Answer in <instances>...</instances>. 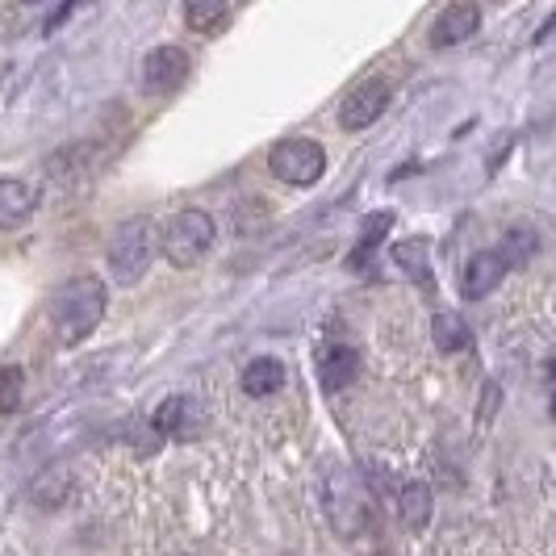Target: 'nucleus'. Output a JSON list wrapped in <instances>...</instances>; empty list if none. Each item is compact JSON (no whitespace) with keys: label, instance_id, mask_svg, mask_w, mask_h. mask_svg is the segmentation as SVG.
Segmentation results:
<instances>
[{"label":"nucleus","instance_id":"423d86ee","mask_svg":"<svg viewBox=\"0 0 556 556\" xmlns=\"http://www.w3.org/2000/svg\"><path fill=\"white\" fill-rule=\"evenodd\" d=\"M189 72H193V63L180 47H155L151 55L142 59V84H147V92H160V97L176 92L180 84L189 80Z\"/></svg>","mask_w":556,"mask_h":556},{"label":"nucleus","instance_id":"6ab92c4d","mask_svg":"<svg viewBox=\"0 0 556 556\" xmlns=\"http://www.w3.org/2000/svg\"><path fill=\"white\" fill-rule=\"evenodd\" d=\"M498 255L506 260V268H523L531 255H535V235H531V230H510V235L502 239Z\"/></svg>","mask_w":556,"mask_h":556},{"label":"nucleus","instance_id":"7ed1b4c3","mask_svg":"<svg viewBox=\"0 0 556 556\" xmlns=\"http://www.w3.org/2000/svg\"><path fill=\"white\" fill-rule=\"evenodd\" d=\"M214 239H218L214 218L193 205V210H180V214L164 226L160 248H164V260L172 264V268H197V264L210 255Z\"/></svg>","mask_w":556,"mask_h":556},{"label":"nucleus","instance_id":"f257e3e1","mask_svg":"<svg viewBox=\"0 0 556 556\" xmlns=\"http://www.w3.org/2000/svg\"><path fill=\"white\" fill-rule=\"evenodd\" d=\"M105 306H110V289H105V280L92 277V273L59 285L55 293H51V306H47L55 339L63 348H80L84 339L101 327Z\"/></svg>","mask_w":556,"mask_h":556},{"label":"nucleus","instance_id":"f03ea898","mask_svg":"<svg viewBox=\"0 0 556 556\" xmlns=\"http://www.w3.org/2000/svg\"><path fill=\"white\" fill-rule=\"evenodd\" d=\"M160 235L164 230L151 218H130V223L117 226L110 239V255H105L110 277L117 285H139L151 268V260H155V251H160Z\"/></svg>","mask_w":556,"mask_h":556},{"label":"nucleus","instance_id":"a211bd4d","mask_svg":"<svg viewBox=\"0 0 556 556\" xmlns=\"http://www.w3.org/2000/svg\"><path fill=\"white\" fill-rule=\"evenodd\" d=\"M22 397H26V372L17 364L0 368V415H13L22 406Z\"/></svg>","mask_w":556,"mask_h":556},{"label":"nucleus","instance_id":"aec40b11","mask_svg":"<svg viewBox=\"0 0 556 556\" xmlns=\"http://www.w3.org/2000/svg\"><path fill=\"white\" fill-rule=\"evenodd\" d=\"M548 377H556V356L548 361Z\"/></svg>","mask_w":556,"mask_h":556},{"label":"nucleus","instance_id":"dca6fc26","mask_svg":"<svg viewBox=\"0 0 556 556\" xmlns=\"http://www.w3.org/2000/svg\"><path fill=\"white\" fill-rule=\"evenodd\" d=\"M390 226H393V214H390V210L372 214V218L364 223L361 243H356V251L348 255V268H356V273H361V264H368V260H372V251H377V243L386 239V230H390Z\"/></svg>","mask_w":556,"mask_h":556},{"label":"nucleus","instance_id":"6e6552de","mask_svg":"<svg viewBox=\"0 0 556 556\" xmlns=\"http://www.w3.org/2000/svg\"><path fill=\"white\" fill-rule=\"evenodd\" d=\"M502 277H506V260H502L498 251H477L473 260L465 264L460 293H465L469 302H481V298H490V293L498 289Z\"/></svg>","mask_w":556,"mask_h":556},{"label":"nucleus","instance_id":"f3484780","mask_svg":"<svg viewBox=\"0 0 556 556\" xmlns=\"http://www.w3.org/2000/svg\"><path fill=\"white\" fill-rule=\"evenodd\" d=\"M431 334H435V348H440V352H465V348H469V327H465V318H456V314H435Z\"/></svg>","mask_w":556,"mask_h":556},{"label":"nucleus","instance_id":"ddd939ff","mask_svg":"<svg viewBox=\"0 0 556 556\" xmlns=\"http://www.w3.org/2000/svg\"><path fill=\"white\" fill-rule=\"evenodd\" d=\"M285 390V364L273 361V356H260L243 368V393L248 397H273V393Z\"/></svg>","mask_w":556,"mask_h":556},{"label":"nucleus","instance_id":"20e7f679","mask_svg":"<svg viewBox=\"0 0 556 556\" xmlns=\"http://www.w3.org/2000/svg\"><path fill=\"white\" fill-rule=\"evenodd\" d=\"M268 167L273 176L293 185V189H309L323 180L327 172V151L314 139H280L273 151H268Z\"/></svg>","mask_w":556,"mask_h":556},{"label":"nucleus","instance_id":"f8f14e48","mask_svg":"<svg viewBox=\"0 0 556 556\" xmlns=\"http://www.w3.org/2000/svg\"><path fill=\"white\" fill-rule=\"evenodd\" d=\"M390 255H393V264L415 280L418 289L435 293V277H431V243H427V239H402V243H393Z\"/></svg>","mask_w":556,"mask_h":556},{"label":"nucleus","instance_id":"1a4fd4ad","mask_svg":"<svg viewBox=\"0 0 556 556\" xmlns=\"http://www.w3.org/2000/svg\"><path fill=\"white\" fill-rule=\"evenodd\" d=\"M155 431L160 435H176V440H193L197 427H201V406H197L193 397H185V393H176V397H164L160 402V410H155Z\"/></svg>","mask_w":556,"mask_h":556},{"label":"nucleus","instance_id":"412c9836","mask_svg":"<svg viewBox=\"0 0 556 556\" xmlns=\"http://www.w3.org/2000/svg\"><path fill=\"white\" fill-rule=\"evenodd\" d=\"M553 418H556V397H553Z\"/></svg>","mask_w":556,"mask_h":556},{"label":"nucleus","instance_id":"2eb2a0df","mask_svg":"<svg viewBox=\"0 0 556 556\" xmlns=\"http://www.w3.org/2000/svg\"><path fill=\"white\" fill-rule=\"evenodd\" d=\"M185 22H189L197 34L214 38V34H223V26L230 22V9H226L223 0H189V4H185Z\"/></svg>","mask_w":556,"mask_h":556},{"label":"nucleus","instance_id":"9d476101","mask_svg":"<svg viewBox=\"0 0 556 556\" xmlns=\"http://www.w3.org/2000/svg\"><path fill=\"white\" fill-rule=\"evenodd\" d=\"M34 205H38V197H34V189H29L26 180L4 176V180H0V235L26 226L29 214H34Z\"/></svg>","mask_w":556,"mask_h":556},{"label":"nucleus","instance_id":"9b49d317","mask_svg":"<svg viewBox=\"0 0 556 556\" xmlns=\"http://www.w3.org/2000/svg\"><path fill=\"white\" fill-rule=\"evenodd\" d=\"M318 368H323V386H327V390H348V386L361 377L364 361L352 343H331V348L323 352Z\"/></svg>","mask_w":556,"mask_h":556},{"label":"nucleus","instance_id":"0eeeda50","mask_svg":"<svg viewBox=\"0 0 556 556\" xmlns=\"http://www.w3.org/2000/svg\"><path fill=\"white\" fill-rule=\"evenodd\" d=\"M477 29H481V9L477 4H447L444 13L435 17V26H431V47L435 51H447V47H460V42H469Z\"/></svg>","mask_w":556,"mask_h":556},{"label":"nucleus","instance_id":"39448f33","mask_svg":"<svg viewBox=\"0 0 556 556\" xmlns=\"http://www.w3.org/2000/svg\"><path fill=\"white\" fill-rule=\"evenodd\" d=\"M390 97H393V88H390V80H381V76L356 84V88L339 101V126H343V130H368L381 113L390 110Z\"/></svg>","mask_w":556,"mask_h":556},{"label":"nucleus","instance_id":"4468645a","mask_svg":"<svg viewBox=\"0 0 556 556\" xmlns=\"http://www.w3.org/2000/svg\"><path fill=\"white\" fill-rule=\"evenodd\" d=\"M397 515L410 531H422L431 523V490L422 481H406L397 494Z\"/></svg>","mask_w":556,"mask_h":556}]
</instances>
